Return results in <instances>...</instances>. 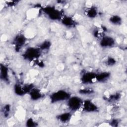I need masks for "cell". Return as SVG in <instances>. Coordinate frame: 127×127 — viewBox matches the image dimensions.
I'll list each match as a JSON object with an SVG mask.
<instances>
[{
    "mask_svg": "<svg viewBox=\"0 0 127 127\" xmlns=\"http://www.w3.org/2000/svg\"><path fill=\"white\" fill-rule=\"evenodd\" d=\"M44 14L47 17L54 21H60L64 14L63 11L53 5H46L41 8Z\"/></svg>",
    "mask_w": 127,
    "mask_h": 127,
    "instance_id": "obj_1",
    "label": "cell"
},
{
    "mask_svg": "<svg viewBox=\"0 0 127 127\" xmlns=\"http://www.w3.org/2000/svg\"><path fill=\"white\" fill-rule=\"evenodd\" d=\"M42 53L38 46H29L22 52L21 57L25 61L33 62L40 59Z\"/></svg>",
    "mask_w": 127,
    "mask_h": 127,
    "instance_id": "obj_2",
    "label": "cell"
},
{
    "mask_svg": "<svg viewBox=\"0 0 127 127\" xmlns=\"http://www.w3.org/2000/svg\"><path fill=\"white\" fill-rule=\"evenodd\" d=\"M71 96V94L69 91L61 89L52 92L49 95V98L52 104H55L66 101Z\"/></svg>",
    "mask_w": 127,
    "mask_h": 127,
    "instance_id": "obj_3",
    "label": "cell"
},
{
    "mask_svg": "<svg viewBox=\"0 0 127 127\" xmlns=\"http://www.w3.org/2000/svg\"><path fill=\"white\" fill-rule=\"evenodd\" d=\"M83 99L78 95H71L66 101L68 111L73 113L81 110Z\"/></svg>",
    "mask_w": 127,
    "mask_h": 127,
    "instance_id": "obj_4",
    "label": "cell"
},
{
    "mask_svg": "<svg viewBox=\"0 0 127 127\" xmlns=\"http://www.w3.org/2000/svg\"><path fill=\"white\" fill-rule=\"evenodd\" d=\"M35 87V85L32 83H20V82L15 83L13 87L14 94L20 97L24 96L28 94L30 91Z\"/></svg>",
    "mask_w": 127,
    "mask_h": 127,
    "instance_id": "obj_5",
    "label": "cell"
},
{
    "mask_svg": "<svg viewBox=\"0 0 127 127\" xmlns=\"http://www.w3.org/2000/svg\"><path fill=\"white\" fill-rule=\"evenodd\" d=\"M27 42V38L24 34L18 33L13 38L11 44L16 52H19L25 47Z\"/></svg>",
    "mask_w": 127,
    "mask_h": 127,
    "instance_id": "obj_6",
    "label": "cell"
},
{
    "mask_svg": "<svg viewBox=\"0 0 127 127\" xmlns=\"http://www.w3.org/2000/svg\"><path fill=\"white\" fill-rule=\"evenodd\" d=\"M96 73L89 70L83 71L80 76V82L84 85H89L95 83Z\"/></svg>",
    "mask_w": 127,
    "mask_h": 127,
    "instance_id": "obj_7",
    "label": "cell"
},
{
    "mask_svg": "<svg viewBox=\"0 0 127 127\" xmlns=\"http://www.w3.org/2000/svg\"><path fill=\"white\" fill-rule=\"evenodd\" d=\"M82 111L86 113H95L99 111V108L98 105L91 99H83L81 108Z\"/></svg>",
    "mask_w": 127,
    "mask_h": 127,
    "instance_id": "obj_8",
    "label": "cell"
},
{
    "mask_svg": "<svg viewBox=\"0 0 127 127\" xmlns=\"http://www.w3.org/2000/svg\"><path fill=\"white\" fill-rule=\"evenodd\" d=\"M116 44V39L114 37L107 34L99 40V45L103 49L113 48L115 46Z\"/></svg>",
    "mask_w": 127,
    "mask_h": 127,
    "instance_id": "obj_9",
    "label": "cell"
},
{
    "mask_svg": "<svg viewBox=\"0 0 127 127\" xmlns=\"http://www.w3.org/2000/svg\"><path fill=\"white\" fill-rule=\"evenodd\" d=\"M60 22L64 27L68 28H75L78 25L77 21L73 16L64 14Z\"/></svg>",
    "mask_w": 127,
    "mask_h": 127,
    "instance_id": "obj_10",
    "label": "cell"
},
{
    "mask_svg": "<svg viewBox=\"0 0 127 127\" xmlns=\"http://www.w3.org/2000/svg\"><path fill=\"white\" fill-rule=\"evenodd\" d=\"M0 79L5 83L10 82L9 68L5 64L1 63L0 64Z\"/></svg>",
    "mask_w": 127,
    "mask_h": 127,
    "instance_id": "obj_11",
    "label": "cell"
},
{
    "mask_svg": "<svg viewBox=\"0 0 127 127\" xmlns=\"http://www.w3.org/2000/svg\"><path fill=\"white\" fill-rule=\"evenodd\" d=\"M73 113L68 111L57 114L56 116L57 120L61 124H65L69 123L72 119Z\"/></svg>",
    "mask_w": 127,
    "mask_h": 127,
    "instance_id": "obj_12",
    "label": "cell"
},
{
    "mask_svg": "<svg viewBox=\"0 0 127 127\" xmlns=\"http://www.w3.org/2000/svg\"><path fill=\"white\" fill-rule=\"evenodd\" d=\"M84 15L90 19H94L99 14V9L95 5H91L86 7L84 10Z\"/></svg>",
    "mask_w": 127,
    "mask_h": 127,
    "instance_id": "obj_13",
    "label": "cell"
},
{
    "mask_svg": "<svg viewBox=\"0 0 127 127\" xmlns=\"http://www.w3.org/2000/svg\"><path fill=\"white\" fill-rule=\"evenodd\" d=\"M30 99L32 101H38L44 97V94L40 89L34 87L28 94Z\"/></svg>",
    "mask_w": 127,
    "mask_h": 127,
    "instance_id": "obj_14",
    "label": "cell"
},
{
    "mask_svg": "<svg viewBox=\"0 0 127 127\" xmlns=\"http://www.w3.org/2000/svg\"><path fill=\"white\" fill-rule=\"evenodd\" d=\"M111 77V73L108 71H102L96 73V82L104 83L107 82Z\"/></svg>",
    "mask_w": 127,
    "mask_h": 127,
    "instance_id": "obj_15",
    "label": "cell"
},
{
    "mask_svg": "<svg viewBox=\"0 0 127 127\" xmlns=\"http://www.w3.org/2000/svg\"><path fill=\"white\" fill-rule=\"evenodd\" d=\"M107 31V29L104 26H96L93 29L92 31V34L95 38L99 40L104 36L106 35Z\"/></svg>",
    "mask_w": 127,
    "mask_h": 127,
    "instance_id": "obj_16",
    "label": "cell"
},
{
    "mask_svg": "<svg viewBox=\"0 0 127 127\" xmlns=\"http://www.w3.org/2000/svg\"><path fill=\"white\" fill-rule=\"evenodd\" d=\"M122 97V94L119 91H116L106 96L105 100L110 104L116 103L119 101Z\"/></svg>",
    "mask_w": 127,
    "mask_h": 127,
    "instance_id": "obj_17",
    "label": "cell"
},
{
    "mask_svg": "<svg viewBox=\"0 0 127 127\" xmlns=\"http://www.w3.org/2000/svg\"><path fill=\"white\" fill-rule=\"evenodd\" d=\"M109 22L114 26H120L123 22V19L121 16L118 14H113L108 19Z\"/></svg>",
    "mask_w": 127,
    "mask_h": 127,
    "instance_id": "obj_18",
    "label": "cell"
},
{
    "mask_svg": "<svg viewBox=\"0 0 127 127\" xmlns=\"http://www.w3.org/2000/svg\"><path fill=\"white\" fill-rule=\"evenodd\" d=\"M52 46V42L48 39H46L41 42L38 46V48L41 50V51L43 52L49 51Z\"/></svg>",
    "mask_w": 127,
    "mask_h": 127,
    "instance_id": "obj_19",
    "label": "cell"
},
{
    "mask_svg": "<svg viewBox=\"0 0 127 127\" xmlns=\"http://www.w3.org/2000/svg\"><path fill=\"white\" fill-rule=\"evenodd\" d=\"M117 63V60L114 57L109 56L103 61V64L107 67H111L115 66Z\"/></svg>",
    "mask_w": 127,
    "mask_h": 127,
    "instance_id": "obj_20",
    "label": "cell"
},
{
    "mask_svg": "<svg viewBox=\"0 0 127 127\" xmlns=\"http://www.w3.org/2000/svg\"><path fill=\"white\" fill-rule=\"evenodd\" d=\"M78 92L79 95L83 96H90L95 93V91L93 89L89 87H84L80 88L78 90Z\"/></svg>",
    "mask_w": 127,
    "mask_h": 127,
    "instance_id": "obj_21",
    "label": "cell"
},
{
    "mask_svg": "<svg viewBox=\"0 0 127 127\" xmlns=\"http://www.w3.org/2000/svg\"><path fill=\"white\" fill-rule=\"evenodd\" d=\"M11 111V106L9 104L4 105L1 109V112L4 118H7L10 115Z\"/></svg>",
    "mask_w": 127,
    "mask_h": 127,
    "instance_id": "obj_22",
    "label": "cell"
},
{
    "mask_svg": "<svg viewBox=\"0 0 127 127\" xmlns=\"http://www.w3.org/2000/svg\"><path fill=\"white\" fill-rule=\"evenodd\" d=\"M25 126L27 127H36L38 126V124L32 118H29L25 122Z\"/></svg>",
    "mask_w": 127,
    "mask_h": 127,
    "instance_id": "obj_23",
    "label": "cell"
},
{
    "mask_svg": "<svg viewBox=\"0 0 127 127\" xmlns=\"http://www.w3.org/2000/svg\"><path fill=\"white\" fill-rule=\"evenodd\" d=\"M119 123H120V121L117 119H113L111 120V121L109 122L110 126H113V127L118 126Z\"/></svg>",
    "mask_w": 127,
    "mask_h": 127,
    "instance_id": "obj_24",
    "label": "cell"
},
{
    "mask_svg": "<svg viewBox=\"0 0 127 127\" xmlns=\"http://www.w3.org/2000/svg\"><path fill=\"white\" fill-rule=\"evenodd\" d=\"M18 1H8L7 2V3L6 4L9 7H12L14 5H15L17 3V2H18Z\"/></svg>",
    "mask_w": 127,
    "mask_h": 127,
    "instance_id": "obj_25",
    "label": "cell"
}]
</instances>
